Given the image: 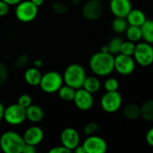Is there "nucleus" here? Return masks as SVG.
<instances>
[{"label": "nucleus", "instance_id": "13", "mask_svg": "<svg viewBox=\"0 0 153 153\" xmlns=\"http://www.w3.org/2000/svg\"><path fill=\"white\" fill-rule=\"evenodd\" d=\"M82 15L89 21H96L103 13V6L100 0H88L82 6Z\"/></svg>", "mask_w": 153, "mask_h": 153}, {"label": "nucleus", "instance_id": "9", "mask_svg": "<svg viewBox=\"0 0 153 153\" xmlns=\"http://www.w3.org/2000/svg\"><path fill=\"white\" fill-rule=\"evenodd\" d=\"M114 66L119 74L129 75L135 69V61L133 56L119 53L115 56Z\"/></svg>", "mask_w": 153, "mask_h": 153}, {"label": "nucleus", "instance_id": "31", "mask_svg": "<svg viewBox=\"0 0 153 153\" xmlns=\"http://www.w3.org/2000/svg\"><path fill=\"white\" fill-rule=\"evenodd\" d=\"M8 79V69L6 65L0 62V86L5 83Z\"/></svg>", "mask_w": 153, "mask_h": 153}, {"label": "nucleus", "instance_id": "16", "mask_svg": "<svg viewBox=\"0 0 153 153\" xmlns=\"http://www.w3.org/2000/svg\"><path fill=\"white\" fill-rule=\"evenodd\" d=\"M44 110L39 105L31 104L26 108V119L31 123H39L44 118Z\"/></svg>", "mask_w": 153, "mask_h": 153}, {"label": "nucleus", "instance_id": "22", "mask_svg": "<svg viewBox=\"0 0 153 153\" xmlns=\"http://www.w3.org/2000/svg\"><path fill=\"white\" fill-rule=\"evenodd\" d=\"M126 35L127 38V40H130L132 42H138L143 39L142 36V30L139 26H134V25H128Z\"/></svg>", "mask_w": 153, "mask_h": 153}, {"label": "nucleus", "instance_id": "1", "mask_svg": "<svg viewBox=\"0 0 153 153\" xmlns=\"http://www.w3.org/2000/svg\"><path fill=\"white\" fill-rule=\"evenodd\" d=\"M115 56L108 52H97L91 56L89 61L90 69L97 76H108L114 70Z\"/></svg>", "mask_w": 153, "mask_h": 153}, {"label": "nucleus", "instance_id": "18", "mask_svg": "<svg viewBox=\"0 0 153 153\" xmlns=\"http://www.w3.org/2000/svg\"><path fill=\"white\" fill-rule=\"evenodd\" d=\"M41 77V72L39 71V68L35 66L28 68L24 73V81L30 86H39Z\"/></svg>", "mask_w": 153, "mask_h": 153}, {"label": "nucleus", "instance_id": "20", "mask_svg": "<svg viewBox=\"0 0 153 153\" xmlns=\"http://www.w3.org/2000/svg\"><path fill=\"white\" fill-rule=\"evenodd\" d=\"M124 116L129 120H136L141 117V107L135 103L127 104L123 110Z\"/></svg>", "mask_w": 153, "mask_h": 153}, {"label": "nucleus", "instance_id": "10", "mask_svg": "<svg viewBox=\"0 0 153 153\" xmlns=\"http://www.w3.org/2000/svg\"><path fill=\"white\" fill-rule=\"evenodd\" d=\"M82 146L86 153H105L108 150L107 142L102 137L95 134L88 135Z\"/></svg>", "mask_w": 153, "mask_h": 153}, {"label": "nucleus", "instance_id": "37", "mask_svg": "<svg viewBox=\"0 0 153 153\" xmlns=\"http://www.w3.org/2000/svg\"><path fill=\"white\" fill-rule=\"evenodd\" d=\"M4 2H5L7 4L9 5H16L18 4L20 2H22V0H3Z\"/></svg>", "mask_w": 153, "mask_h": 153}, {"label": "nucleus", "instance_id": "27", "mask_svg": "<svg viewBox=\"0 0 153 153\" xmlns=\"http://www.w3.org/2000/svg\"><path fill=\"white\" fill-rule=\"evenodd\" d=\"M134 50H135V44H134V42H132L130 40L123 41V44H122L121 49H120V53L121 54L133 56L134 53Z\"/></svg>", "mask_w": 153, "mask_h": 153}, {"label": "nucleus", "instance_id": "26", "mask_svg": "<svg viewBox=\"0 0 153 153\" xmlns=\"http://www.w3.org/2000/svg\"><path fill=\"white\" fill-rule=\"evenodd\" d=\"M123 39L120 37H114L112 38L108 43V47L109 49V53H111L112 55H117L120 53V49H121V46L123 44Z\"/></svg>", "mask_w": 153, "mask_h": 153}, {"label": "nucleus", "instance_id": "11", "mask_svg": "<svg viewBox=\"0 0 153 153\" xmlns=\"http://www.w3.org/2000/svg\"><path fill=\"white\" fill-rule=\"evenodd\" d=\"M73 101L78 109L82 111H88L93 107L94 98L92 93L87 91L83 88H80L75 91V95Z\"/></svg>", "mask_w": 153, "mask_h": 153}, {"label": "nucleus", "instance_id": "19", "mask_svg": "<svg viewBox=\"0 0 153 153\" xmlns=\"http://www.w3.org/2000/svg\"><path fill=\"white\" fill-rule=\"evenodd\" d=\"M100 87H101V83L99 78L97 77V75H91V76H86L82 88L94 94L100 90Z\"/></svg>", "mask_w": 153, "mask_h": 153}, {"label": "nucleus", "instance_id": "40", "mask_svg": "<svg viewBox=\"0 0 153 153\" xmlns=\"http://www.w3.org/2000/svg\"><path fill=\"white\" fill-rule=\"evenodd\" d=\"M30 1H31L36 6L39 7V6H41V5L44 4V1H45V0H30Z\"/></svg>", "mask_w": 153, "mask_h": 153}, {"label": "nucleus", "instance_id": "15", "mask_svg": "<svg viewBox=\"0 0 153 153\" xmlns=\"http://www.w3.org/2000/svg\"><path fill=\"white\" fill-rule=\"evenodd\" d=\"M109 8L116 17L126 18L133 9V6L130 0H110Z\"/></svg>", "mask_w": 153, "mask_h": 153}, {"label": "nucleus", "instance_id": "36", "mask_svg": "<svg viewBox=\"0 0 153 153\" xmlns=\"http://www.w3.org/2000/svg\"><path fill=\"white\" fill-rule=\"evenodd\" d=\"M36 152H37V150H36V147L34 145H30V144H26L25 143L22 153H35Z\"/></svg>", "mask_w": 153, "mask_h": 153}, {"label": "nucleus", "instance_id": "32", "mask_svg": "<svg viewBox=\"0 0 153 153\" xmlns=\"http://www.w3.org/2000/svg\"><path fill=\"white\" fill-rule=\"evenodd\" d=\"M67 5L61 3V2H56L54 4H53V11L56 14H62L64 13L65 12H66L67 10Z\"/></svg>", "mask_w": 153, "mask_h": 153}, {"label": "nucleus", "instance_id": "21", "mask_svg": "<svg viewBox=\"0 0 153 153\" xmlns=\"http://www.w3.org/2000/svg\"><path fill=\"white\" fill-rule=\"evenodd\" d=\"M143 39L145 42L153 44V20H146L145 22L141 26Z\"/></svg>", "mask_w": 153, "mask_h": 153}, {"label": "nucleus", "instance_id": "39", "mask_svg": "<svg viewBox=\"0 0 153 153\" xmlns=\"http://www.w3.org/2000/svg\"><path fill=\"white\" fill-rule=\"evenodd\" d=\"M74 152L76 153H86V152H85V150H84V148H83V146H82V145H78L74 150Z\"/></svg>", "mask_w": 153, "mask_h": 153}, {"label": "nucleus", "instance_id": "35", "mask_svg": "<svg viewBox=\"0 0 153 153\" xmlns=\"http://www.w3.org/2000/svg\"><path fill=\"white\" fill-rule=\"evenodd\" d=\"M146 142L150 146L153 147V127L149 129L146 134Z\"/></svg>", "mask_w": 153, "mask_h": 153}, {"label": "nucleus", "instance_id": "8", "mask_svg": "<svg viewBox=\"0 0 153 153\" xmlns=\"http://www.w3.org/2000/svg\"><path fill=\"white\" fill-rule=\"evenodd\" d=\"M123 103L121 94L117 91H107L100 99V107L107 113H115L120 109Z\"/></svg>", "mask_w": 153, "mask_h": 153}, {"label": "nucleus", "instance_id": "30", "mask_svg": "<svg viewBox=\"0 0 153 153\" xmlns=\"http://www.w3.org/2000/svg\"><path fill=\"white\" fill-rule=\"evenodd\" d=\"M17 103L20 106L27 108L29 106H30L32 104V100H31V97L29 94H22V95L19 96V98L17 100Z\"/></svg>", "mask_w": 153, "mask_h": 153}, {"label": "nucleus", "instance_id": "2", "mask_svg": "<svg viewBox=\"0 0 153 153\" xmlns=\"http://www.w3.org/2000/svg\"><path fill=\"white\" fill-rule=\"evenodd\" d=\"M24 145L23 137L14 131H6L0 136V149L3 152L22 153Z\"/></svg>", "mask_w": 153, "mask_h": 153}, {"label": "nucleus", "instance_id": "3", "mask_svg": "<svg viewBox=\"0 0 153 153\" xmlns=\"http://www.w3.org/2000/svg\"><path fill=\"white\" fill-rule=\"evenodd\" d=\"M86 71L84 67L79 64L69 65L63 74L65 84L77 90L82 87L86 78Z\"/></svg>", "mask_w": 153, "mask_h": 153}, {"label": "nucleus", "instance_id": "17", "mask_svg": "<svg viewBox=\"0 0 153 153\" xmlns=\"http://www.w3.org/2000/svg\"><path fill=\"white\" fill-rule=\"evenodd\" d=\"M126 19L128 22V25H134L139 27H141L147 20L145 13L140 9H132L127 14V16L126 17Z\"/></svg>", "mask_w": 153, "mask_h": 153}, {"label": "nucleus", "instance_id": "42", "mask_svg": "<svg viewBox=\"0 0 153 153\" xmlns=\"http://www.w3.org/2000/svg\"><path fill=\"white\" fill-rule=\"evenodd\" d=\"M100 51H101V52H105V53H108V52H109V49H108V45L102 46V47H101V49H100Z\"/></svg>", "mask_w": 153, "mask_h": 153}, {"label": "nucleus", "instance_id": "14", "mask_svg": "<svg viewBox=\"0 0 153 153\" xmlns=\"http://www.w3.org/2000/svg\"><path fill=\"white\" fill-rule=\"evenodd\" d=\"M22 137L26 144L37 146L43 141L44 132L39 126H32L25 130Z\"/></svg>", "mask_w": 153, "mask_h": 153}, {"label": "nucleus", "instance_id": "12", "mask_svg": "<svg viewBox=\"0 0 153 153\" xmlns=\"http://www.w3.org/2000/svg\"><path fill=\"white\" fill-rule=\"evenodd\" d=\"M81 141V136L78 131L73 127L65 128L60 134V142L63 146L70 150L74 151L79 144Z\"/></svg>", "mask_w": 153, "mask_h": 153}, {"label": "nucleus", "instance_id": "34", "mask_svg": "<svg viewBox=\"0 0 153 153\" xmlns=\"http://www.w3.org/2000/svg\"><path fill=\"white\" fill-rule=\"evenodd\" d=\"M9 4H7L3 0H0V17L6 15L9 13Z\"/></svg>", "mask_w": 153, "mask_h": 153}, {"label": "nucleus", "instance_id": "5", "mask_svg": "<svg viewBox=\"0 0 153 153\" xmlns=\"http://www.w3.org/2000/svg\"><path fill=\"white\" fill-rule=\"evenodd\" d=\"M38 6L30 0H22L15 8V16L22 22H32L38 15Z\"/></svg>", "mask_w": 153, "mask_h": 153}, {"label": "nucleus", "instance_id": "25", "mask_svg": "<svg viewBox=\"0 0 153 153\" xmlns=\"http://www.w3.org/2000/svg\"><path fill=\"white\" fill-rule=\"evenodd\" d=\"M127 27H128V22L126 19L124 17H116L112 22V29L117 34L126 32Z\"/></svg>", "mask_w": 153, "mask_h": 153}, {"label": "nucleus", "instance_id": "7", "mask_svg": "<svg viewBox=\"0 0 153 153\" xmlns=\"http://www.w3.org/2000/svg\"><path fill=\"white\" fill-rule=\"evenodd\" d=\"M3 119L11 126H19L26 120V108L18 103L9 105L4 108Z\"/></svg>", "mask_w": 153, "mask_h": 153}, {"label": "nucleus", "instance_id": "33", "mask_svg": "<svg viewBox=\"0 0 153 153\" xmlns=\"http://www.w3.org/2000/svg\"><path fill=\"white\" fill-rule=\"evenodd\" d=\"M49 153H70L71 151L68 150L67 148H65V146H63L62 144L60 146H56L52 149L49 150Z\"/></svg>", "mask_w": 153, "mask_h": 153}, {"label": "nucleus", "instance_id": "6", "mask_svg": "<svg viewBox=\"0 0 153 153\" xmlns=\"http://www.w3.org/2000/svg\"><path fill=\"white\" fill-rule=\"evenodd\" d=\"M135 63L142 66H149L153 63V47L148 42H140L135 45L133 56Z\"/></svg>", "mask_w": 153, "mask_h": 153}, {"label": "nucleus", "instance_id": "38", "mask_svg": "<svg viewBox=\"0 0 153 153\" xmlns=\"http://www.w3.org/2000/svg\"><path fill=\"white\" fill-rule=\"evenodd\" d=\"M33 65H34V66L35 67H37V68H40V67H42L43 66V61L41 60V59H36V60H34V62H33Z\"/></svg>", "mask_w": 153, "mask_h": 153}, {"label": "nucleus", "instance_id": "41", "mask_svg": "<svg viewBox=\"0 0 153 153\" xmlns=\"http://www.w3.org/2000/svg\"><path fill=\"white\" fill-rule=\"evenodd\" d=\"M4 107L0 102V121L4 118Z\"/></svg>", "mask_w": 153, "mask_h": 153}, {"label": "nucleus", "instance_id": "29", "mask_svg": "<svg viewBox=\"0 0 153 153\" xmlns=\"http://www.w3.org/2000/svg\"><path fill=\"white\" fill-rule=\"evenodd\" d=\"M100 126L98 123L96 122H90L88 123L84 128H83V132L86 135H92L95 134V133H97V131L99 130Z\"/></svg>", "mask_w": 153, "mask_h": 153}, {"label": "nucleus", "instance_id": "23", "mask_svg": "<svg viewBox=\"0 0 153 153\" xmlns=\"http://www.w3.org/2000/svg\"><path fill=\"white\" fill-rule=\"evenodd\" d=\"M141 117L148 122H153V100L145 101L141 106Z\"/></svg>", "mask_w": 153, "mask_h": 153}, {"label": "nucleus", "instance_id": "4", "mask_svg": "<svg viewBox=\"0 0 153 153\" xmlns=\"http://www.w3.org/2000/svg\"><path fill=\"white\" fill-rule=\"evenodd\" d=\"M64 83L63 75L56 71H49L42 74L39 87L46 93H56Z\"/></svg>", "mask_w": 153, "mask_h": 153}, {"label": "nucleus", "instance_id": "28", "mask_svg": "<svg viewBox=\"0 0 153 153\" xmlns=\"http://www.w3.org/2000/svg\"><path fill=\"white\" fill-rule=\"evenodd\" d=\"M104 88L106 91H118V88H119V82L116 78L109 77L105 81Z\"/></svg>", "mask_w": 153, "mask_h": 153}, {"label": "nucleus", "instance_id": "24", "mask_svg": "<svg viewBox=\"0 0 153 153\" xmlns=\"http://www.w3.org/2000/svg\"><path fill=\"white\" fill-rule=\"evenodd\" d=\"M75 89L65 84V85H62L61 88L58 90L57 93H58V96L59 98L64 100V101H73L74 100V95H75Z\"/></svg>", "mask_w": 153, "mask_h": 153}]
</instances>
